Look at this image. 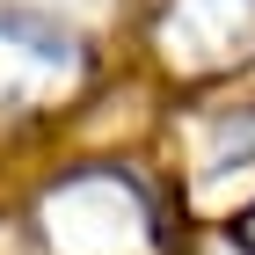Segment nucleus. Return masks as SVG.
<instances>
[{"mask_svg": "<svg viewBox=\"0 0 255 255\" xmlns=\"http://www.w3.org/2000/svg\"><path fill=\"white\" fill-rule=\"evenodd\" d=\"M44 219H51L59 255H146V241H153L131 182H117V175L66 182V190L44 204Z\"/></svg>", "mask_w": 255, "mask_h": 255, "instance_id": "nucleus-1", "label": "nucleus"}, {"mask_svg": "<svg viewBox=\"0 0 255 255\" xmlns=\"http://www.w3.org/2000/svg\"><path fill=\"white\" fill-rule=\"evenodd\" d=\"M73 37L37 15H0V110L15 102H44L73 80Z\"/></svg>", "mask_w": 255, "mask_h": 255, "instance_id": "nucleus-2", "label": "nucleus"}, {"mask_svg": "<svg viewBox=\"0 0 255 255\" xmlns=\"http://www.w3.org/2000/svg\"><path fill=\"white\" fill-rule=\"evenodd\" d=\"M168 51L182 66H219V59L255 51V0H175Z\"/></svg>", "mask_w": 255, "mask_h": 255, "instance_id": "nucleus-3", "label": "nucleus"}, {"mask_svg": "<svg viewBox=\"0 0 255 255\" xmlns=\"http://www.w3.org/2000/svg\"><path fill=\"white\" fill-rule=\"evenodd\" d=\"M219 255H248V248H219Z\"/></svg>", "mask_w": 255, "mask_h": 255, "instance_id": "nucleus-4", "label": "nucleus"}]
</instances>
